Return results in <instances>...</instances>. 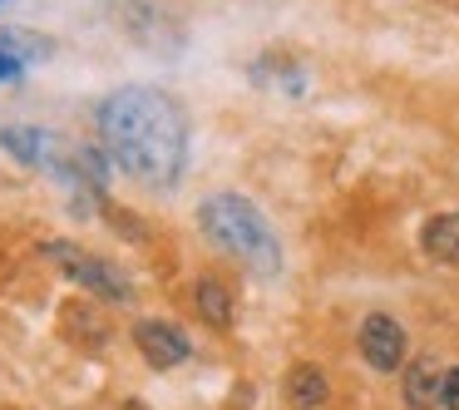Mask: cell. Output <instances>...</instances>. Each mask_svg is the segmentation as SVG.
<instances>
[{
	"label": "cell",
	"mask_w": 459,
	"mask_h": 410,
	"mask_svg": "<svg viewBox=\"0 0 459 410\" xmlns=\"http://www.w3.org/2000/svg\"><path fill=\"white\" fill-rule=\"evenodd\" d=\"M0 50L15 55L21 65H30V60H45L50 45H45V35H30V31H0Z\"/></svg>",
	"instance_id": "11"
},
{
	"label": "cell",
	"mask_w": 459,
	"mask_h": 410,
	"mask_svg": "<svg viewBox=\"0 0 459 410\" xmlns=\"http://www.w3.org/2000/svg\"><path fill=\"white\" fill-rule=\"evenodd\" d=\"M439 406H445V410H459V366L445 371V380H439Z\"/></svg>",
	"instance_id": "12"
},
{
	"label": "cell",
	"mask_w": 459,
	"mask_h": 410,
	"mask_svg": "<svg viewBox=\"0 0 459 410\" xmlns=\"http://www.w3.org/2000/svg\"><path fill=\"white\" fill-rule=\"evenodd\" d=\"M193 301H198V317H208V327H218V331L232 327V297H228V287H222L218 277H198Z\"/></svg>",
	"instance_id": "7"
},
{
	"label": "cell",
	"mask_w": 459,
	"mask_h": 410,
	"mask_svg": "<svg viewBox=\"0 0 459 410\" xmlns=\"http://www.w3.org/2000/svg\"><path fill=\"white\" fill-rule=\"evenodd\" d=\"M124 410H149V406H143V400H124Z\"/></svg>",
	"instance_id": "14"
},
{
	"label": "cell",
	"mask_w": 459,
	"mask_h": 410,
	"mask_svg": "<svg viewBox=\"0 0 459 410\" xmlns=\"http://www.w3.org/2000/svg\"><path fill=\"white\" fill-rule=\"evenodd\" d=\"M94 124H100L104 153L114 159V169L134 173L139 183L163 188L188 163V119H183L178 100L163 90H143V84L114 90L100 104Z\"/></svg>",
	"instance_id": "1"
},
{
	"label": "cell",
	"mask_w": 459,
	"mask_h": 410,
	"mask_svg": "<svg viewBox=\"0 0 459 410\" xmlns=\"http://www.w3.org/2000/svg\"><path fill=\"white\" fill-rule=\"evenodd\" d=\"M439 371H435V361H415V366L405 371V396H410V406L415 410H429L439 400Z\"/></svg>",
	"instance_id": "10"
},
{
	"label": "cell",
	"mask_w": 459,
	"mask_h": 410,
	"mask_svg": "<svg viewBox=\"0 0 459 410\" xmlns=\"http://www.w3.org/2000/svg\"><path fill=\"white\" fill-rule=\"evenodd\" d=\"M425 252L435 262L459 267V213H445V218H429L425 222Z\"/></svg>",
	"instance_id": "8"
},
{
	"label": "cell",
	"mask_w": 459,
	"mask_h": 410,
	"mask_svg": "<svg viewBox=\"0 0 459 410\" xmlns=\"http://www.w3.org/2000/svg\"><path fill=\"white\" fill-rule=\"evenodd\" d=\"M287 396H291V406H297V410H321L331 390H326V376H321L316 366H297L287 376Z\"/></svg>",
	"instance_id": "9"
},
{
	"label": "cell",
	"mask_w": 459,
	"mask_h": 410,
	"mask_svg": "<svg viewBox=\"0 0 459 410\" xmlns=\"http://www.w3.org/2000/svg\"><path fill=\"white\" fill-rule=\"evenodd\" d=\"M21 74H25V65L15 60V55H5V50H0V84H15Z\"/></svg>",
	"instance_id": "13"
},
{
	"label": "cell",
	"mask_w": 459,
	"mask_h": 410,
	"mask_svg": "<svg viewBox=\"0 0 459 410\" xmlns=\"http://www.w3.org/2000/svg\"><path fill=\"white\" fill-rule=\"evenodd\" d=\"M360 356L376 371H395L405 361V331H400V321L385 317V311L366 317V327H360Z\"/></svg>",
	"instance_id": "6"
},
{
	"label": "cell",
	"mask_w": 459,
	"mask_h": 410,
	"mask_svg": "<svg viewBox=\"0 0 459 410\" xmlns=\"http://www.w3.org/2000/svg\"><path fill=\"white\" fill-rule=\"evenodd\" d=\"M45 257H50L55 267H65V277H70V282L90 287L94 297H104V301H134L129 277H124V272L114 267V262L94 257V252L74 248V242H45Z\"/></svg>",
	"instance_id": "3"
},
{
	"label": "cell",
	"mask_w": 459,
	"mask_h": 410,
	"mask_svg": "<svg viewBox=\"0 0 459 410\" xmlns=\"http://www.w3.org/2000/svg\"><path fill=\"white\" fill-rule=\"evenodd\" d=\"M0 149L11 153V159L30 163V169H55L65 173L60 163V139L50 129H35V124H11V129H0Z\"/></svg>",
	"instance_id": "4"
},
{
	"label": "cell",
	"mask_w": 459,
	"mask_h": 410,
	"mask_svg": "<svg viewBox=\"0 0 459 410\" xmlns=\"http://www.w3.org/2000/svg\"><path fill=\"white\" fill-rule=\"evenodd\" d=\"M0 5H5V0H0Z\"/></svg>",
	"instance_id": "15"
},
{
	"label": "cell",
	"mask_w": 459,
	"mask_h": 410,
	"mask_svg": "<svg viewBox=\"0 0 459 410\" xmlns=\"http://www.w3.org/2000/svg\"><path fill=\"white\" fill-rule=\"evenodd\" d=\"M134 346L143 351V361L153 371H173L188 361V336L178 327H169V321H139L134 327Z\"/></svg>",
	"instance_id": "5"
},
{
	"label": "cell",
	"mask_w": 459,
	"mask_h": 410,
	"mask_svg": "<svg viewBox=\"0 0 459 410\" xmlns=\"http://www.w3.org/2000/svg\"><path fill=\"white\" fill-rule=\"evenodd\" d=\"M198 222L222 252H232L238 262H247L252 272L272 277L281 267V242L272 232V222L252 208L242 193H212L208 203L198 208Z\"/></svg>",
	"instance_id": "2"
}]
</instances>
